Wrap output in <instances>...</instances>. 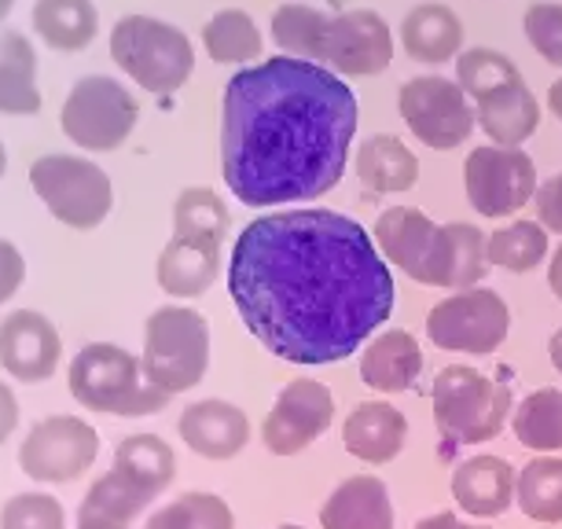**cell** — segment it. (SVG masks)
Instances as JSON below:
<instances>
[{"label":"cell","mask_w":562,"mask_h":529,"mask_svg":"<svg viewBox=\"0 0 562 529\" xmlns=\"http://www.w3.org/2000/svg\"><path fill=\"white\" fill-rule=\"evenodd\" d=\"M228 294L247 331L302 368L360 353L397 305L375 236L324 206L254 217L232 243Z\"/></svg>","instance_id":"6da1fadb"},{"label":"cell","mask_w":562,"mask_h":529,"mask_svg":"<svg viewBox=\"0 0 562 529\" xmlns=\"http://www.w3.org/2000/svg\"><path fill=\"white\" fill-rule=\"evenodd\" d=\"M357 97L335 70L272 56L236 70L221 97V173L243 206L316 203L346 177Z\"/></svg>","instance_id":"7a4b0ae2"},{"label":"cell","mask_w":562,"mask_h":529,"mask_svg":"<svg viewBox=\"0 0 562 529\" xmlns=\"http://www.w3.org/2000/svg\"><path fill=\"white\" fill-rule=\"evenodd\" d=\"M371 236L390 269L405 272L423 288L467 291L479 288L490 272L485 232L467 221L438 225L419 206H386Z\"/></svg>","instance_id":"3957f363"},{"label":"cell","mask_w":562,"mask_h":529,"mask_svg":"<svg viewBox=\"0 0 562 529\" xmlns=\"http://www.w3.org/2000/svg\"><path fill=\"white\" fill-rule=\"evenodd\" d=\"M272 41L283 56L310 59L338 78H375L394 63V30L371 8L321 12L291 0L272 12Z\"/></svg>","instance_id":"277c9868"},{"label":"cell","mask_w":562,"mask_h":529,"mask_svg":"<svg viewBox=\"0 0 562 529\" xmlns=\"http://www.w3.org/2000/svg\"><path fill=\"white\" fill-rule=\"evenodd\" d=\"M228 206L214 188H184L173 203V236L158 254L155 280L173 299H203L221 277Z\"/></svg>","instance_id":"5b68a950"},{"label":"cell","mask_w":562,"mask_h":529,"mask_svg":"<svg viewBox=\"0 0 562 529\" xmlns=\"http://www.w3.org/2000/svg\"><path fill=\"white\" fill-rule=\"evenodd\" d=\"M177 479V457L158 434H130L103 479L81 500L78 522L130 529L147 504L158 500Z\"/></svg>","instance_id":"8992f818"},{"label":"cell","mask_w":562,"mask_h":529,"mask_svg":"<svg viewBox=\"0 0 562 529\" xmlns=\"http://www.w3.org/2000/svg\"><path fill=\"white\" fill-rule=\"evenodd\" d=\"M70 397L89 412H103V416H155L166 408V394L147 383L140 357L114 342H89L70 361L67 372Z\"/></svg>","instance_id":"52a82bcc"},{"label":"cell","mask_w":562,"mask_h":529,"mask_svg":"<svg viewBox=\"0 0 562 529\" xmlns=\"http://www.w3.org/2000/svg\"><path fill=\"white\" fill-rule=\"evenodd\" d=\"M430 405L434 423H438L445 438L460 441V446H482L507 427L515 412V397L504 379L485 375L467 364H449L434 375Z\"/></svg>","instance_id":"ba28073f"},{"label":"cell","mask_w":562,"mask_h":529,"mask_svg":"<svg viewBox=\"0 0 562 529\" xmlns=\"http://www.w3.org/2000/svg\"><path fill=\"white\" fill-rule=\"evenodd\" d=\"M111 56L155 97H173L195 70L192 37L155 15H122L111 30Z\"/></svg>","instance_id":"9c48e42d"},{"label":"cell","mask_w":562,"mask_h":529,"mask_svg":"<svg viewBox=\"0 0 562 529\" xmlns=\"http://www.w3.org/2000/svg\"><path fill=\"white\" fill-rule=\"evenodd\" d=\"M144 375L158 394L177 397L203 383L210 368V324L188 305H162L144 327Z\"/></svg>","instance_id":"30bf717a"},{"label":"cell","mask_w":562,"mask_h":529,"mask_svg":"<svg viewBox=\"0 0 562 529\" xmlns=\"http://www.w3.org/2000/svg\"><path fill=\"white\" fill-rule=\"evenodd\" d=\"M30 184L48 214L67 228H100L114 206L111 177L81 155H41L30 166Z\"/></svg>","instance_id":"8fae6325"},{"label":"cell","mask_w":562,"mask_h":529,"mask_svg":"<svg viewBox=\"0 0 562 529\" xmlns=\"http://www.w3.org/2000/svg\"><path fill=\"white\" fill-rule=\"evenodd\" d=\"M136 119L140 111L122 81L108 78V74H89V78L74 81V89L67 92L59 125L67 140L85 151H114L130 140Z\"/></svg>","instance_id":"7c38bea8"},{"label":"cell","mask_w":562,"mask_h":529,"mask_svg":"<svg viewBox=\"0 0 562 529\" xmlns=\"http://www.w3.org/2000/svg\"><path fill=\"white\" fill-rule=\"evenodd\" d=\"M397 111L405 119L408 133L423 147L434 151H456L467 144V136L479 130L474 100L460 89L456 78L441 74H419L397 89Z\"/></svg>","instance_id":"4fadbf2b"},{"label":"cell","mask_w":562,"mask_h":529,"mask_svg":"<svg viewBox=\"0 0 562 529\" xmlns=\"http://www.w3.org/2000/svg\"><path fill=\"white\" fill-rule=\"evenodd\" d=\"M512 331V309L493 288L452 291L427 313V338L438 349L490 357Z\"/></svg>","instance_id":"5bb4252c"},{"label":"cell","mask_w":562,"mask_h":529,"mask_svg":"<svg viewBox=\"0 0 562 529\" xmlns=\"http://www.w3.org/2000/svg\"><path fill=\"white\" fill-rule=\"evenodd\" d=\"M537 188H540L537 162L529 158L526 147L485 144L474 147L463 162L467 203L490 221L515 217L518 210L537 199Z\"/></svg>","instance_id":"9a60e30c"},{"label":"cell","mask_w":562,"mask_h":529,"mask_svg":"<svg viewBox=\"0 0 562 529\" xmlns=\"http://www.w3.org/2000/svg\"><path fill=\"white\" fill-rule=\"evenodd\" d=\"M100 434L78 416L41 419L19 446V468L34 482H74L97 463Z\"/></svg>","instance_id":"2e32d148"},{"label":"cell","mask_w":562,"mask_h":529,"mask_svg":"<svg viewBox=\"0 0 562 529\" xmlns=\"http://www.w3.org/2000/svg\"><path fill=\"white\" fill-rule=\"evenodd\" d=\"M335 423V394L316 379H294L276 394L261 423V446L272 457H299Z\"/></svg>","instance_id":"e0dca14e"},{"label":"cell","mask_w":562,"mask_h":529,"mask_svg":"<svg viewBox=\"0 0 562 529\" xmlns=\"http://www.w3.org/2000/svg\"><path fill=\"white\" fill-rule=\"evenodd\" d=\"M63 338L37 309H15L0 320V364L19 383H45L59 368Z\"/></svg>","instance_id":"ac0fdd59"},{"label":"cell","mask_w":562,"mask_h":529,"mask_svg":"<svg viewBox=\"0 0 562 529\" xmlns=\"http://www.w3.org/2000/svg\"><path fill=\"white\" fill-rule=\"evenodd\" d=\"M515 479H518V468H512L504 457H493V452H482V457L456 463V471L449 479L456 511L474 518V522L501 518L504 511L515 507Z\"/></svg>","instance_id":"d6986e66"},{"label":"cell","mask_w":562,"mask_h":529,"mask_svg":"<svg viewBox=\"0 0 562 529\" xmlns=\"http://www.w3.org/2000/svg\"><path fill=\"white\" fill-rule=\"evenodd\" d=\"M180 441L203 460H232L250 446V419L232 401L206 397L180 412Z\"/></svg>","instance_id":"ffe728a7"},{"label":"cell","mask_w":562,"mask_h":529,"mask_svg":"<svg viewBox=\"0 0 562 529\" xmlns=\"http://www.w3.org/2000/svg\"><path fill=\"white\" fill-rule=\"evenodd\" d=\"M342 446L353 460L368 468L394 463L408 446V419L390 401H360L342 423Z\"/></svg>","instance_id":"44dd1931"},{"label":"cell","mask_w":562,"mask_h":529,"mask_svg":"<svg viewBox=\"0 0 562 529\" xmlns=\"http://www.w3.org/2000/svg\"><path fill=\"white\" fill-rule=\"evenodd\" d=\"M360 383L375 394H405L423 375V346L412 331L386 327L360 349Z\"/></svg>","instance_id":"7402d4cb"},{"label":"cell","mask_w":562,"mask_h":529,"mask_svg":"<svg viewBox=\"0 0 562 529\" xmlns=\"http://www.w3.org/2000/svg\"><path fill=\"white\" fill-rule=\"evenodd\" d=\"M394 496L379 474L338 482L321 507V529H394Z\"/></svg>","instance_id":"603a6c76"},{"label":"cell","mask_w":562,"mask_h":529,"mask_svg":"<svg viewBox=\"0 0 562 529\" xmlns=\"http://www.w3.org/2000/svg\"><path fill=\"white\" fill-rule=\"evenodd\" d=\"M463 19L438 0H423L401 19V48L408 59L427 63V67L456 63V56L463 52Z\"/></svg>","instance_id":"cb8c5ba5"},{"label":"cell","mask_w":562,"mask_h":529,"mask_svg":"<svg viewBox=\"0 0 562 529\" xmlns=\"http://www.w3.org/2000/svg\"><path fill=\"white\" fill-rule=\"evenodd\" d=\"M353 169L360 184L375 195H405L419 181V158L416 151L394 133H375L357 147Z\"/></svg>","instance_id":"d4e9b609"},{"label":"cell","mask_w":562,"mask_h":529,"mask_svg":"<svg viewBox=\"0 0 562 529\" xmlns=\"http://www.w3.org/2000/svg\"><path fill=\"white\" fill-rule=\"evenodd\" d=\"M474 119H479V130L490 136V144L522 147L540 125V103L526 81H515L474 103Z\"/></svg>","instance_id":"484cf974"},{"label":"cell","mask_w":562,"mask_h":529,"mask_svg":"<svg viewBox=\"0 0 562 529\" xmlns=\"http://www.w3.org/2000/svg\"><path fill=\"white\" fill-rule=\"evenodd\" d=\"M37 108H41L37 52L23 34L0 30V111L34 114Z\"/></svg>","instance_id":"4316f807"},{"label":"cell","mask_w":562,"mask_h":529,"mask_svg":"<svg viewBox=\"0 0 562 529\" xmlns=\"http://www.w3.org/2000/svg\"><path fill=\"white\" fill-rule=\"evenodd\" d=\"M515 441L537 457H559L562 452V390L540 386L522 401H515L512 412Z\"/></svg>","instance_id":"83f0119b"},{"label":"cell","mask_w":562,"mask_h":529,"mask_svg":"<svg viewBox=\"0 0 562 529\" xmlns=\"http://www.w3.org/2000/svg\"><path fill=\"white\" fill-rule=\"evenodd\" d=\"M34 30L48 48L81 52L92 45L100 30V15L92 0H37Z\"/></svg>","instance_id":"f1b7e54d"},{"label":"cell","mask_w":562,"mask_h":529,"mask_svg":"<svg viewBox=\"0 0 562 529\" xmlns=\"http://www.w3.org/2000/svg\"><path fill=\"white\" fill-rule=\"evenodd\" d=\"M203 48L221 67H228V63L250 67V63H261L265 37L250 12H243V8H221L203 26Z\"/></svg>","instance_id":"f546056e"},{"label":"cell","mask_w":562,"mask_h":529,"mask_svg":"<svg viewBox=\"0 0 562 529\" xmlns=\"http://www.w3.org/2000/svg\"><path fill=\"white\" fill-rule=\"evenodd\" d=\"M515 507L529 522L562 526V457H533L518 468Z\"/></svg>","instance_id":"4dcf8cb0"},{"label":"cell","mask_w":562,"mask_h":529,"mask_svg":"<svg viewBox=\"0 0 562 529\" xmlns=\"http://www.w3.org/2000/svg\"><path fill=\"white\" fill-rule=\"evenodd\" d=\"M548 236L551 232L540 221H507L504 228L485 236V261L512 277H526L548 261Z\"/></svg>","instance_id":"1f68e13d"},{"label":"cell","mask_w":562,"mask_h":529,"mask_svg":"<svg viewBox=\"0 0 562 529\" xmlns=\"http://www.w3.org/2000/svg\"><path fill=\"white\" fill-rule=\"evenodd\" d=\"M456 81L460 89L471 97L474 103L485 100L490 92L504 89V85H515V81H526L522 70L515 67L512 56L496 48H463L456 56Z\"/></svg>","instance_id":"d6a6232c"},{"label":"cell","mask_w":562,"mask_h":529,"mask_svg":"<svg viewBox=\"0 0 562 529\" xmlns=\"http://www.w3.org/2000/svg\"><path fill=\"white\" fill-rule=\"evenodd\" d=\"M144 529H236V515L217 493H184L147 518Z\"/></svg>","instance_id":"836d02e7"},{"label":"cell","mask_w":562,"mask_h":529,"mask_svg":"<svg viewBox=\"0 0 562 529\" xmlns=\"http://www.w3.org/2000/svg\"><path fill=\"white\" fill-rule=\"evenodd\" d=\"M526 41L548 67L562 70V4L559 0H537L522 15Z\"/></svg>","instance_id":"e575fe53"},{"label":"cell","mask_w":562,"mask_h":529,"mask_svg":"<svg viewBox=\"0 0 562 529\" xmlns=\"http://www.w3.org/2000/svg\"><path fill=\"white\" fill-rule=\"evenodd\" d=\"M67 515L63 504L52 500L48 493H23L12 496L0 511V529H63Z\"/></svg>","instance_id":"d590c367"},{"label":"cell","mask_w":562,"mask_h":529,"mask_svg":"<svg viewBox=\"0 0 562 529\" xmlns=\"http://www.w3.org/2000/svg\"><path fill=\"white\" fill-rule=\"evenodd\" d=\"M537 221L544 225L551 236H562V173L548 177V181H540L537 188Z\"/></svg>","instance_id":"8d00e7d4"},{"label":"cell","mask_w":562,"mask_h":529,"mask_svg":"<svg viewBox=\"0 0 562 529\" xmlns=\"http://www.w3.org/2000/svg\"><path fill=\"white\" fill-rule=\"evenodd\" d=\"M26 277V261L19 254L15 243L0 239V305H4L19 291V283Z\"/></svg>","instance_id":"74e56055"},{"label":"cell","mask_w":562,"mask_h":529,"mask_svg":"<svg viewBox=\"0 0 562 529\" xmlns=\"http://www.w3.org/2000/svg\"><path fill=\"white\" fill-rule=\"evenodd\" d=\"M412 529H493V526H485V522H474V518H467L460 511H434L427 518H419Z\"/></svg>","instance_id":"f35d334b"},{"label":"cell","mask_w":562,"mask_h":529,"mask_svg":"<svg viewBox=\"0 0 562 529\" xmlns=\"http://www.w3.org/2000/svg\"><path fill=\"white\" fill-rule=\"evenodd\" d=\"M15 427H19V401H15L12 390L0 383V446L12 438Z\"/></svg>","instance_id":"ab89813d"},{"label":"cell","mask_w":562,"mask_h":529,"mask_svg":"<svg viewBox=\"0 0 562 529\" xmlns=\"http://www.w3.org/2000/svg\"><path fill=\"white\" fill-rule=\"evenodd\" d=\"M548 288H551V294L562 302V243L555 250H551V261H548Z\"/></svg>","instance_id":"60d3db41"},{"label":"cell","mask_w":562,"mask_h":529,"mask_svg":"<svg viewBox=\"0 0 562 529\" xmlns=\"http://www.w3.org/2000/svg\"><path fill=\"white\" fill-rule=\"evenodd\" d=\"M548 357H551V364H555V372L562 375V327L548 338Z\"/></svg>","instance_id":"b9f144b4"},{"label":"cell","mask_w":562,"mask_h":529,"mask_svg":"<svg viewBox=\"0 0 562 529\" xmlns=\"http://www.w3.org/2000/svg\"><path fill=\"white\" fill-rule=\"evenodd\" d=\"M548 108L555 114V122H562V78L548 89Z\"/></svg>","instance_id":"7bdbcfd3"},{"label":"cell","mask_w":562,"mask_h":529,"mask_svg":"<svg viewBox=\"0 0 562 529\" xmlns=\"http://www.w3.org/2000/svg\"><path fill=\"white\" fill-rule=\"evenodd\" d=\"M12 4H15V0H0V19H4L8 12H12Z\"/></svg>","instance_id":"ee69618b"},{"label":"cell","mask_w":562,"mask_h":529,"mask_svg":"<svg viewBox=\"0 0 562 529\" xmlns=\"http://www.w3.org/2000/svg\"><path fill=\"white\" fill-rule=\"evenodd\" d=\"M78 529H111V526H100V522H78Z\"/></svg>","instance_id":"f6af8a7d"},{"label":"cell","mask_w":562,"mask_h":529,"mask_svg":"<svg viewBox=\"0 0 562 529\" xmlns=\"http://www.w3.org/2000/svg\"><path fill=\"white\" fill-rule=\"evenodd\" d=\"M4 166H8V155H4V144H0V177H4Z\"/></svg>","instance_id":"bcb514c9"},{"label":"cell","mask_w":562,"mask_h":529,"mask_svg":"<svg viewBox=\"0 0 562 529\" xmlns=\"http://www.w3.org/2000/svg\"><path fill=\"white\" fill-rule=\"evenodd\" d=\"M276 529H305V526H294V522H291V526H276Z\"/></svg>","instance_id":"7dc6e473"},{"label":"cell","mask_w":562,"mask_h":529,"mask_svg":"<svg viewBox=\"0 0 562 529\" xmlns=\"http://www.w3.org/2000/svg\"><path fill=\"white\" fill-rule=\"evenodd\" d=\"M331 4H335V8H338V4H342V0H331Z\"/></svg>","instance_id":"c3c4849f"}]
</instances>
